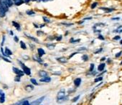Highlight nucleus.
Segmentation results:
<instances>
[{
  "label": "nucleus",
  "mask_w": 122,
  "mask_h": 105,
  "mask_svg": "<svg viewBox=\"0 0 122 105\" xmlns=\"http://www.w3.org/2000/svg\"><path fill=\"white\" fill-rule=\"evenodd\" d=\"M102 50H103V49H102V48H101V49H100L99 50H97V51H96L95 52V54H97V53H99V52H101V51Z\"/></svg>",
  "instance_id": "42"
},
{
  "label": "nucleus",
  "mask_w": 122,
  "mask_h": 105,
  "mask_svg": "<svg viewBox=\"0 0 122 105\" xmlns=\"http://www.w3.org/2000/svg\"><path fill=\"white\" fill-rule=\"evenodd\" d=\"M30 82H31V83H32V84H34V85H38V83L37 82L36 79H30Z\"/></svg>",
  "instance_id": "26"
},
{
  "label": "nucleus",
  "mask_w": 122,
  "mask_h": 105,
  "mask_svg": "<svg viewBox=\"0 0 122 105\" xmlns=\"http://www.w3.org/2000/svg\"><path fill=\"white\" fill-rule=\"evenodd\" d=\"M46 46L49 49H53L55 47V44H46Z\"/></svg>",
  "instance_id": "20"
},
{
  "label": "nucleus",
  "mask_w": 122,
  "mask_h": 105,
  "mask_svg": "<svg viewBox=\"0 0 122 105\" xmlns=\"http://www.w3.org/2000/svg\"><path fill=\"white\" fill-rule=\"evenodd\" d=\"M5 2H6L7 6H8L9 7H12V5H13V2H12V0H5Z\"/></svg>",
  "instance_id": "22"
},
{
  "label": "nucleus",
  "mask_w": 122,
  "mask_h": 105,
  "mask_svg": "<svg viewBox=\"0 0 122 105\" xmlns=\"http://www.w3.org/2000/svg\"><path fill=\"white\" fill-rule=\"evenodd\" d=\"M67 99H68L67 96H65L64 98H62V99H57V102L60 104V103H63V101H66Z\"/></svg>",
  "instance_id": "18"
},
{
  "label": "nucleus",
  "mask_w": 122,
  "mask_h": 105,
  "mask_svg": "<svg viewBox=\"0 0 122 105\" xmlns=\"http://www.w3.org/2000/svg\"><path fill=\"white\" fill-rule=\"evenodd\" d=\"M5 55H6V56H7V57L10 56V55H12V51H11L10 49H9L7 47H6V48H5Z\"/></svg>",
  "instance_id": "14"
},
{
  "label": "nucleus",
  "mask_w": 122,
  "mask_h": 105,
  "mask_svg": "<svg viewBox=\"0 0 122 105\" xmlns=\"http://www.w3.org/2000/svg\"><path fill=\"white\" fill-rule=\"evenodd\" d=\"M3 59H4V60H5V61H6V62H11V61H10V60H9V59H7V58L3 57Z\"/></svg>",
  "instance_id": "45"
},
{
  "label": "nucleus",
  "mask_w": 122,
  "mask_h": 105,
  "mask_svg": "<svg viewBox=\"0 0 122 105\" xmlns=\"http://www.w3.org/2000/svg\"><path fill=\"white\" fill-rule=\"evenodd\" d=\"M20 64L22 65V69H23V72H25V74H26L27 75H30V74H31L30 69L28 68L27 67H26L24 64H22L21 62H20Z\"/></svg>",
  "instance_id": "3"
},
{
  "label": "nucleus",
  "mask_w": 122,
  "mask_h": 105,
  "mask_svg": "<svg viewBox=\"0 0 122 105\" xmlns=\"http://www.w3.org/2000/svg\"><path fill=\"white\" fill-rule=\"evenodd\" d=\"M39 75H40L41 77H42V78L48 77V76H47V75H48L47 72H45V71H44V70H41V71H40V72H39Z\"/></svg>",
  "instance_id": "7"
},
{
  "label": "nucleus",
  "mask_w": 122,
  "mask_h": 105,
  "mask_svg": "<svg viewBox=\"0 0 122 105\" xmlns=\"http://www.w3.org/2000/svg\"><path fill=\"white\" fill-rule=\"evenodd\" d=\"M94 69V64H91V67H90V72H92Z\"/></svg>",
  "instance_id": "36"
},
{
  "label": "nucleus",
  "mask_w": 122,
  "mask_h": 105,
  "mask_svg": "<svg viewBox=\"0 0 122 105\" xmlns=\"http://www.w3.org/2000/svg\"><path fill=\"white\" fill-rule=\"evenodd\" d=\"M22 105H30V102H29L28 100H25V101H22Z\"/></svg>",
  "instance_id": "28"
},
{
  "label": "nucleus",
  "mask_w": 122,
  "mask_h": 105,
  "mask_svg": "<svg viewBox=\"0 0 122 105\" xmlns=\"http://www.w3.org/2000/svg\"><path fill=\"white\" fill-rule=\"evenodd\" d=\"M62 24L66 25V26H71V25H73V24H66V23H62Z\"/></svg>",
  "instance_id": "44"
},
{
  "label": "nucleus",
  "mask_w": 122,
  "mask_h": 105,
  "mask_svg": "<svg viewBox=\"0 0 122 105\" xmlns=\"http://www.w3.org/2000/svg\"><path fill=\"white\" fill-rule=\"evenodd\" d=\"M121 39L120 36H116V37H113V39H114V40H118V39Z\"/></svg>",
  "instance_id": "38"
},
{
  "label": "nucleus",
  "mask_w": 122,
  "mask_h": 105,
  "mask_svg": "<svg viewBox=\"0 0 122 105\" xmlns=\"http://www.w3.org/2000/svg\"><path fill=\"white\" fill-rule=\"evenodd\" d=\"M56 59L57 62H59L60 63H62V64H66L68 62V59L65 57H61L57 58Z\"/></svg>",
  "instance_id": "6"
},
{
  "label": "nucleus",
  "mask_w": 122,
  "mask_h": 105,
  "mask_svg": "<svg viewBox=\"0 0 122 105\" xmlns=\"http://www.w3.org/2000/svg\"><path fill=\"white\" fill-rule=\"evenodd\" d=\"M37 52H38V55H39L40 57H42V56L45 54V51L44 49H42V48H39V49H37Z\"/></svg>",
  "instance_id": "8"
},
{
  "label": "nucleus",
  "mask_w": 122,
  "mask_h": 105,
  "mask_svg": "<svg viewBox=\"0 0 122 105\" xmlns=\"http://www.w3.org/2000/svg\"><path fill=\"white\" fill-rule=\"evenodd\" d=\"M3 93V91L2 90H1V89H0V95H1Z\"/></svg>",
  "instance_id": "48"
},
{
  "label": "nucleus",
  "mask_w": 122,
  "mask_h": 105,
  "mask_svg": "<svg viewBox=\"0 0 122 105\" xmlns=\"http://www.w3.org/2000/svg\"><path fill=\"white\" fill-rule=\"evenodd\" d=\"M20 46H21V48L23 49H27V46H26L25 43L24 41H20Z\"/></svg>",
  "instance_id": "21"
},
{
  "label": "nucleus",
  "mask_w": 122,
  "mask_h": 105,
  "mask_svg": "<svg viewBox=\"0 0 122 105\" xmlns=\"http://www.w3.org/2000/svg\"><path fill=\"white\" fill-rule=\"evenodd\" d=\"M0 5L2 6V7L6 12L8 11L9 7L7 6V3H6V2H5V0H0Z\"/></svg>",
  "instance_id": "5"
},
{
  "label": "nucleus",
  "mask_w": 122,
  "mask_h": 105,
  "mask_svg": "<svg viewBox=\"0 0 122 105\" xmlns=\"http://www.w3.org/2000/svg\"><path fill=\"white\" fill-rule=\"evenodd\" d=\"M98 5V2H94V3H93V4L91 5V9H95V8L97 7Z\"/></svg>",
  "instance_id": "29"
},
{
  "label": "nucleus",
  "mask_w": 122,
  "mask_h": 105,
  "mask_svg": "<svg viewBox=\"0 0 122 105\" xmlns=\"http://www.w3.org/2000/svg\"><path fill=\"white\" fill-rule=\"evenodd\" d=\"M112 19H113V20H115V19H119V18H113Z\"/></svg>",
  "instance_id": "50"
},
{
  "label": "nucleus",
  "mask_w": 122,
  "mask_h": 105,
  "mask_svg": "<svg viewBox=\"0 0 122 105\" xmlns=\"http://www.w3.org/2000/svg\"><path fill=\"white\" fill-rule=\"evenodd\" d=\"M25 1L26 2H30V0H25Z\"/></svg>",
  "instance_id": "51"
},
{
  "label": "nucleus",
  "mask_w": 122,
  "mask_h": 105,
  "mask_svg": "<svg viewBox=\"0 0 122 105\" xmlns=\"http://www.w3.org/2000/svg\"><path fill=\"white\" fill-rule=\"evenodd\" d=\"M5 101V94L3 92L1 95H0V103L3 104Z\"/></svg>",
  "instance_id": "13"
},
{
  "label": "nucleus",
  "mask_w": 122,
  "mask_h": 105,
  "mask_svg": "<svg viewBox=\"0 0 122 105\" xmlns=\"http://www.w3.org/2000/svg\"><path fill=\"white\" fill-rule=\"evenodd\" d=\"M101 9H102V10H103L105 12H106V13H109V12H113L114 9H110V8H106V7H101L100 8Z\"/></svg>",
  "instance_id": "12"
},
{
  "label": "nucleus",
  "mask_w": 122,
  "mask_h": 105,
  "mask_svg": "<svg viewBox=\"0 0 122 105\" xmlns=\"http://www.w3.org/2000/svg\"><path fill=\"white\" fill-rule=\"evenodd\" d=\"M106 59V58L105 57H103V58H102L101 59V61H103V60H105Z\"/></svg>",
  "instance_id": "49"
},
{
  "label": "nucleus",
  "mask_w": 122,
  "mask_h": 105,
  "mask_svg": "<svg viewBox=\"0 0 122 105\" xmlns=\"http://www.w3.org/2000/svg\"><path fill=\"white\" fill-rule=\"evenodd\" d=\"M12 24H13V26L14 27H15L18 30H20V25L18 24V23H17L16 22H12Z\"/></svg>",
  "instance_id": "23"
},
{
  "label": "nucleus",
  "mask_w": 122,
  "mask_h": 105,
  "mask_svg": "<svg viewBox=\"0 0 122 105\" xmlns=\"http://www.w3.org/2000/svg\"><path fill=\"white\" fill-rule=\"evenodd\" d=\"M27 14L28 15H32V14H35V12L32 11H28V12H27Z\"/></svg>",
  "instance_id": "35"
},
{
  "label": "nucleus",
  "mask_w": 122,
  "mask_h": 105,
  "mask_svg": "<svg viewBox=\"0 0 122 105\" xmlns=\"http://www.w3.org/2000/svg\"><path fill=\"white\" fill-rule=\"evenodd\" d=\"M79 98H80V95H78V96H76V97H74V98L72 99V101H73V102H76V101H77L79 99Z\"/></svg>",
  "instance_id": "27"
},
{
  "label": "nucleus",
  "mask_w": 122,
  "mask_h": 105,
  "mask_svg": "<svg viewBox=\"0 0 122 105\" xmlns=\"http://www.w3.org/2000/svg\"><path fill=\"white\" fill-rule=\"evenodd\" d=\"M25 35H26L29 39H30L31 40H32L33 41H35V42H37V43L39 42V41H38L37 39H36V38H35V37H32V36H30V35H28V34H25Z\"/></svg>",
  "instance_id": "19"
},
{
  "label": "nucleus",
  "mask_w": 122,
  "mask_h": 105,
  "mask_svg": "<svg viewBox=\"0 0 122 105\" xmlns=\"http://www.w3.org/2000/svg\"><path fill=\"white\" fill-rule=\"evenodd\" d=\"M42 1H45H45H48V0H42Z\"/></svg>",
  "instance_id": "53"
},
{
  "label": "nucleus",
  "mask_w": 122,
  "mask_h": 105,
  "mask_svg": "<svg viewBox=\"0 0 122 105\" xmlns=\"http://www.w3.org/2000/svg\"><path fill=\"white\" fill-rule=\"evenodd\" d=\"M14 40H15L16 42H17V41H19V39H18V37H16V36H15V37H14Z\"/></svg>",
  "instance_id": "43"
},
{
  "label": "nucleus",
  "mask_w": 122,
  "mask_h": 105,
  "mask_svg": "<svg viewBox=\"0 0 122 105\" xmlns=\"http://www.w3.org/2000/svg\"><path fill=\"white\" fill-rule=\"evenodd\" d=\"M12 2H13L15 5H17V6L20 5L22 4V2H23L22 0H12Z\"/></svg>",
  "instance_id": "16"
},
{
  "label": "nucleus",
  "mask_w": 122,
  "mask_h": 105,
  "mask_svg": "<svg viewBox=\"0 0 122 105\" xmlns=\"http://www.w3.org/2000/svg\"><path fill=\"white\" fill-rule=\"evenodd\" d=\"M37 35L40 36V35H42V34H43V32H41V31H38V32H37Z\"/></svg>",
  "instance_id": "40"
},
{
  "label": "nucleus",
  "mask_w": 122,
  "mask_h": 105,
  "mask_svg": "<svg viewBox=\"0 0 122 105\" xmlns=\"http://www.w3.org/2000/svg\"><path fill=\"white\" fill-rule=\"evenodd\" d=\"M43 20H44L45 22H47V23H50V20L49 19H47V17H43Z\"/></svg>",
  "instance_id": "32"
},
{
  "label": "nucleus",
  "mask_w": 122,
  "mask_h": 105,
  "mask_svg": "<svg viewBox=\"0 0 122 105\" xmlns=\"http://www.w3.org/2000/svg\"><path fill=\"white\" fill-rule=\"evenodd\" d=\"M40 105H42V104H40Z\"/></svg>",
  "instance_id": "54"
},
{
  "label": "nucleus",
  "mask_w": 122,
  "mask_h": 105,
  "mask_svg": "<svg viewBox=\"0 0 122 105\" xmlns=\"http://www.w3.org/2000/svg\"><path fill=\"white\" fill-rule=\"evenodd\" d=\"M66 96V90L64 89H61L58 92H57V99H62L64 98Z\"/></svg>",
  "instance_id": "2"
},
{
  "label": "nucleus",
  "mask_w": 122,
  "mask_h": 105,
  "mask_svg": "<svg viewBox=\"0 0 122 105\" xmlns=\"http://www.w3.org/2000/svg\"><path fill=\"white\" fill-rule=\"evenodd\" d=\"M76 54H77V53H73V54H72V55H71L69 57V59L72 58V57H73V56H74V55H76Z\"/></svg>",
  "instance_id": "46"
},
{
  "label": "nucleus",
  "mask_w": 122,
  "mask_h": 105,
  "mask_svg": "<svg viewBox=\"0 0 122 105\" xmlns=\"http://www.w3.org/2000/svg\"><path fill=\"white\" fill-rule=\"evenodd\" d=\"M40 81L41 82H46V83H48L51 81V78L49 77H44V78H42L40 79Z\"/></svg>",
  "instance_id": "10"
},
{
  "label": "nucleus",
  "mask_w": 122,
  "mask_h": 105,
  "mask_svg": "<svg viewBox=\"0 0 122 105\" xmlns=\"http://www.w3.org/2000/svg\"><path fill=\"white\" fill-rule=\"evenodd\" d=\"M20 76H19V75H17V77H15V82H20Z\"/></svg>",
  "instance_id": "33"
},
{
  "label": "nucleus",
  "mask_w": 122,
  "mask_h": 105,
  "mask_svg": "<svg viewBox=\"0 0 122 105\" xmlns=\"http://www.w3.org/2000/svg\"><path fill=\"white\" fill-rule=\"evenodd\" d=\"M81 84V78H76L74 80V84L76 87H79Z\"/></svg>",
  "instance_id": "9"
},
{
  "label": "nucleus",
  "mask_w": 122,
  "mask_h": 105,
  "mask_svg": "<svg viewBox=\"0 0 122 105\" xmlns=\"http://www.w3.org/2000/svg\"><path fill=\"white\" fill-rule=\"evenodd\" d=\"M34 59H35V60H36L37 62H38L39 63H42V60L40 59V57H37L34 56Z\"/></svg>",
  "instance_id": "24"
},
{
  "label": "nucleus",
  "mask_w": 122,
  "mask_h": 105,
  "mask_svg": "<svg viewBox=\"0 0 122 105\" xmlns=\"http://www.w3.org/2000/svg\"><path fill=\"white\" fill-rule=\"evenodd\" d=\"M98 38L99 39H101V40H104V37H103L102 35H101V34L98 35Z\"/></svg>",
  "instance_id": "39"
},
{
  "label": "nucleus",
  "mask_w": 122,
  "mask_h": 105,
  "mask_svg": "<svg viewBox=\"0 0 122 105\" xmlns=\"http://www.w3.org/2000/svg\"><path fill=\"white\" fill-rule=\"evenodd\" d=\"M45 96H41V97H40L39 99H37L33 101L32 102H31V103H30V105H40V104L43 101V100L45 99Z\"/></svg>",
  "instance_id": "1"
},
{
  "label": "nucleus",
  "mask_w": 122,
  "mask_h": 105,
  "mask_svg": "<svg viewBox=\"0 0 122 105\" xmlns=\"http://www.w3.org/2000/svg\"><path fill=\"white\" fill-rule=\"evenodd\" d=\"M96 26H97L98 27H103L105 26V24H103V23H98V24H96Z\"/></svg>",
  "instance_id": "30"
},
{
  "label": "nucleus",
  "mask_w": 122,
  "mask_h": 105,
  "mask_svg": "<svg viewBox=\"0 0 122 105\" xmlns=\"http://www.w3.org/2000/svg\"><path fill=\"white\" fill-rule=\"evenodd\" d=\"M5 37L4 36V37H3V40H2V45H3V44H4V42H5Z\"/></svg>",
  "instance_id": "47"
},
{
  "label": "nucleus",
  "mask_w": 122,
  "mask_h": 105,
  "mask_svg": "<svg viewBox=\"0 0 122 105\" xmlns=\"http://www.w3.org/2000/svg\"><path fill=\"white\" fill-rule=\"evenodd\" d=\"M78 51H86V47H81L78 49Z\"/></svg>",
  "instance_id": "37"
},
{
  "label": "nucleus",
  "mask_w": 122,
  "mask_h": 105,
  "mask_svg": "<svg viewBox=\"0 0 122 105\" xmlns=\"http://www.w3.org/2000/svg\"><path fill=\"white\" fill-rule=\"evenodd\" d=\"M121 53H122V51H119L118 53H117V54H116V55H115V57H116V58H118V57H119L120 56H121Z\"/></svg>",
  "instance_id": "34"
},
{
  "label": "nucleus",
  "mask_w": 122,
  "mask_h": 105,
  "mask_svg": "<svg viewBox=\"0 0 122 105\" xmlns=\"http://www.w3.org/2000/svg\"><path fill=\"white\" fill-rule=\"evenodd\" d=\"M5 13H6V11L2 7L1 5H0V17H4L5 16Z\"/></svg>",
  "instance_id": "11"
},
{
  "label": "nucleus",
  "mask_w": 122,
  "mask_h": 105,
  "mask_svg": "<svg viewBox=\"0 0 122 105\" xmlns=\"http://www.w3.org/2000/svg\"><path fill=\"white\" fill-rule=\"evenodd\" d=\"M34 89V87L32 85H27L25 87V90L27 91H31Z\"/></svg>",
  "instance_id": "17"
},
{
  "label": "nucleus",
  "mask_w": 122,
  "mask_h": 105,
  "mask_svg": "<svg viewBox=\"0 0 122 105\" xmlns=\"http://www.w3.org/2000/svg\"><path fill=\"white\" fill-rule=\"evenodd\" d=\"M12 69H13V72H14L17 75H19V76H20V77L23 76V75H24V74H25V72H24L23 71H22V70L19 69L18 68L13 67V68H12Z\"/></svg>",
  "instance_id": "4"
},
{
  "label": "nucleus",
  "mask_w": 122,
  "mask_h": 105,
  "mask_svg": "<svg viewBox=\"0 0 122 105\" xmlns=\"http://www.w3.org/2000/svg\"><path fill=\"white\" fill-rule=\"evenodd\" d=\"M120 44H122V39H121V40L120 41Z\"/></svg>",
  "instance_id": "52"
},
{
  "label": "nucleus",
  "mask_w": 122,
  "mask_h": 105,
  "mask_svg": "<svg viewBox=\"0 0 122 105\" xmlns=\"http://www.w3.org/2000/svg\"><path fill=\"white\" fill-rule=\"evenodd\" d=\"M102 79H103V77H98V78H96V79L94 80V82H98L102 81Z\"/></svg>",
  "instance_id": "31"
},
{
  "label": "nucleus",
  "mask_w": 122,
  "mask_h": 105,
  "mask_svg": "<svg viewBox=\"0 0 122 105\" xmlns=\"http://www.w3.org/2000/svg\"><path fill=\"white\" fill-rule=\"evenodd\" d=\"M82 59H83L84 62H86V61H88V57L86 55H84L82 56Z\"/></svg>",
  "instance_id": "25"
},
{
  "label": "nucleus",
  "mask_w": 122,
  "mask_h": 105,
  "mask_svg": "<svg viewBox=\"0 0 122 105\" xmlns=\"http://www.w3.org/2000/svg\"><path fill=\"white\" fill-rule=\"evenodd\" d=\"M105 64L104 63H101V64H100L99 65H98V70L99 71V72H102L103 69H104V68H105Z\"/></svg>",
  "instance_id": "15"
},
{
  "label": "nucleus",
  "mask_w": 122,
  "mask_h": 105,
  "mask_svg": "<svg viewBox=\"0 0 122 105\" xmlns=\"http://www.w3.org/2000/svg\"><path fill=\"white\" fill-rule=\"evenodd\" d=\"M61 39H62V36H59L57 37V41H60Z\"/></svg>",
  "instance_id": "41"
}]
</instances>
